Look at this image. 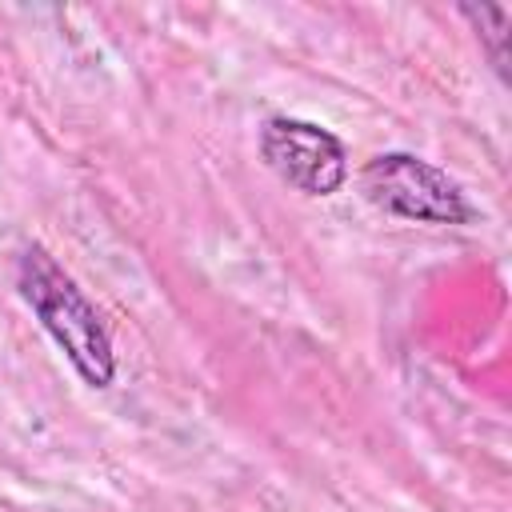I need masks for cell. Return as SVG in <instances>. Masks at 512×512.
<instances>
[{
    "label": "cell",
    "mask_w": 512,
    "mask_h": 512,
    "mask_svg": "<svg viewBox=\"0 0 512 512\" xmlns=\"http://www.w3.org/2000/svg\"><path fill=\"white\" fill-rule=\"evenodd\" d=\"M16 284H20V296L32 304V312L40 316L44 332L72 360L80 380L92 388H108L116 376V352H112L108 324L100 320V312L84 296V288L40 244L20 252Z\"/></svg>",
    "instance_id": "6da1fadb"
},
{
    "label": "cell",
    "mask_w": 512,
    "mask_h": 512,
    "mask_svg": "<svg viewBox=\"0 0 512 512\" xmlns=\"http://www.w3.org/2000/svg\"><path fill=\"white\" fill-rule=\"evenodd\" d=\"M364 196L400 220L416 224H468L472 204L464 188L436 164L412 152H380L360 168Z\"/></svg>",
    "instance_id": "7a4b0ae2"
},
{
    "label": "cell",
    "mask_w": 512,
    "mask_h": 512,
    "mask_svg": "<svg viewBox=\"0 0 512 512\" xmlns=\"http://www.w3.org/2000/svg\"><path fill=\"white\" fill-rule=\"evenodd\" d=\"M260 156L284 184H292L304 196H332L348 180L344 144L312 120L272 116L260 128Z\"/></svg>",
    "instance_id": "3957f363"
},
{
    "label": "cell",
    "mask_w": 512,
    "mask_h": 512,
    "mask_svg": "<svg viewBox=\"0 0 512 512\" xmlns=\"http://www.w3.org/2000/svg\"><path fill=\"white\" fill-rule=\"evenodd\" d=\"M472 24H476V32L488 40V52H492V64H496V72L500 76H508V20H512V12L504 8V4H464L460 8Z\"/></svg>",
    "instance_id": "277c9868"
}]
</instances>
